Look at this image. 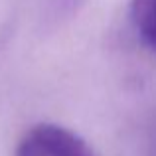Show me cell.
<instances>
[{
    "instance_id": "cell-1",
    "label": "cell",
    "mask_w": 156,
    "mask_h": 156,
    "mask_svg": "<svg viewBox=\"0 0 156 156\" xmlns=\"http://www.w3.org/2000/svg\"><path fill=\"white\" fill-rule=\"evenodd\" d=\"M14 156H97L87 140L51 122L32 126L22 134Z\"/></svg>"
},
{
    "instance_id": "cell-2",
    "label": "cell",
    "mask_w": 156,
    "mask_h": 156,
    "mask_svg": "<svg viewBox=\"0 0 156 156\" xmlns=\"http://www.w3.org/2000/svg\"><path fill=\"white\" fill-rule=\"evenodd\" d=\"M130 20L142 44L156 53V0H130Z\"/></svg>"
}]
</instances>
